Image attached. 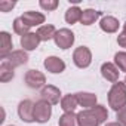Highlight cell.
<instances>
[{
  "label": "cell",
  "instance_id": "cell-14",
  "mask_svg": "<svg viewBox=\"0 0 126 126\" xmlns=\"http://www.w3.org/2000/svg\"><path fill=\"white\" fill-rule=\"evenodd\" d=\"M40 42L42 40L37 36V33H28V34L21 37V46L24 47V50H34Z\"/></svg>",
  "mask_w": 126,
  "mask_h": 126
},
{
  "label": "cell",
  "instance_id": "cell-12",
  "mask_svg": "<svg viewBox=\"0 0 126 126\" xmlns=\"http://www.w3.org/2000/svg\"><path fill=\"white\" fill-rule=\"evenodd\" d=\"M119 73H120L119 68L114 64H111V62H104L101 65V74L108 82H113V83L119 82Z\"/></svg>",
  "mask_w": 126,
  "mask_h": 126
},
{
  "label": "cell",
  "instance_id": "cell-18",
  "mask_svg": "<svg viewBox=\"0 0 126 126\" xmlns=\"http://www.w3.org/2000/svg\"><path fill=\"white\" fill-rule=\"evenodd\" d=\"M55 34H56V30H55V27L53 25H42V27H39V30H37V36L40 37V40L42 42H47V40H50V39H53L55 37Z\"/></svg>",
  "mask_w": 126,
  "mask_h": 126
},
{
  "label": "cell",
  "instance_id": "cell-1",
  "mask_svg": "<svg viewBox=\"0 0 126 126\" xmlns=\"http://www.w3.org/2000/svg\"><path fill=\"white\" fill-rule=\"evenodd\" d=\"M108 117V111L104 105H95L88 110H82L77 114L80 126H99Z\"/></svg>",
  "mask_w": 126,
  "mask_h": 126
},
{
  "label": "cell",
  "instance_id": "cell-4",
  "mask_svg": "<svg viewBox=\"0 0 126 126\" xmlns=\"http://www.w3.org/2000/svg\"><path fill=\"white\" fill-rule=\"evenodd\" d=\"M55 43L58 47L61 49H68L73 46L74 43V33L68 28H61V30H56V34L53 37Z\"/></svg>",
  "mask_w": 126,
  "mask_h": 126
},
{
  "label": "cell",
  "instance_id": "cell-15",
  "mask_svg": "<svg viewBox=\"0 0 126 126\" xmlns=\"http://www.w3.org/2000/svg\"><path fill=\"white\" fill-rule=\"evenodd\" d=\"M76 95H77V101H79L80 107H85L88 110V108H92L96 105V95L89 94V92H79Z\"/></svg>",
  "mask_w": 126,
  "mask_h": 126
},
{
  "label": "cell",
  "instance_id": "cell-5",
  "mask_svg": "<svg viewBox=\"0 0 126 126\" xmlns=\"http://www.w3.org/2000/svg\"><path fill=\"white\" fill-rule=\"evenodd\" d=\"M73 61H74V64L79 67V68H86L89 67L91 64V61H92V53L89 50V47L86 46H80L74 50L73 53Z\"/></svg>",
  "mask_w": 126,
  "mask_h": 126
},
{
  "label": "cell",
  "instance_id": "cell-10",
  "mask_svg": "<svg viewBox=\"0 0 126 126\" xmlns=\"http://www.w3.org/2000/svg\"><path fill=\"white\" fill-rule=\"evenodd\" d=\"M5 62H8V64L11 65V67H19V65H24V64H27V61H28V55H27V52L22 49V50H14L12 53H9L8 55V58L6 59H3Z\"/></svg>",
  "mask_w": 126,
  "mask_h": 126
},
{
  "label": "cell",
  "instance_id": "cell-6",
  "mask_svg": "<svg viewBox=\"0 0 126 126\" xmlns=\"http://www.w3.org/2000/svg\"><path fill=\"white\" fill-rule=\"evenodd\" d=\"M25 83L31 88V89H39V88H45L46 83V77L42 71L39 70H28L25 74Z\"/></svg>",
  "mask_w": 126,
  "mask_h": 126
},
{
  "label": "cell",
  "instance_id": "cell-2",
  "mask_svg": "<svg viewBox=\"0 0 126 126\" xmlns=\"http://www.w3.org/2000/svg\"><path fill=\"white\" fill-rule=\"evenodd\" d=\"M108 104L113 110L119 111L126 107V83L116 82L108 92Z\"/></svg>",
  "mask_w": 126,
  "mask_h": 126
},
{
  "label": "cell",
  "instance_id": "cell-31",
  "mask_svg": "<svg viewBox=\"0 0 126 126\" xmlns=\"http://www.w3.org/2000/svg\"><path fill=\"white\" fill-rule=\"evenodd\" d=\"M11 126H12V125H11Z\"/></svg>",
  "mask_w": 126,
  "mask_h": 126
},
{
  "label": "cell",
  "instance_id": "cell-13",
  "mask_svg": "<svg viewBox=\"0 0 126 126\" xmlns=\"http://www.w3.org/2000/svg\"><path fill=\"white\" fill-rule=\"evenodd\" d=\"M21 19L28 25V27H34V25H40L45 22V15L40 12H34V11H27L22 14ZM42 27V25H40Z\"/></svg>",
  "mask_w": 126,
  "mask_h": 126
},
{
  "label": "cell",
  "instance_id": "cell-9",
  "mask_svg": "<svg viewBox=\"0 0 126 126\" xmlns=\"http://www.w3.org/2000/svg\"><path fill=\"white\" fill-rule=\"evenodd\" d=\"M43 64H45V68L49 73H53V74L62 73L65 70V62L62 61L61 58H58V56H47Z\"/></svg>",
  "mask_w": 126,
  "mask_h": 126
},
{
  "label": "cell",
  "instance_id": "cell-25",
  "mask_svg": "<svg viewBox=\"0 0 126 126\" xmlns=\"http://www.w3.org/2000/svg\"><path fill=\"white\" fill-rule=\"evenodd\" d=\"M40 6L45 11H55L58 8V2L56 0H40Z\"/></svg>",
  "mask_w": 126,
  "mask_h": 126
},
{
  "label": "cell",
  "instance_id": "cell-28",
  "mask_svg": "<svg viewBox=\"0 0 126 126\" xmlns=\"http://www.w3.org/2000/svg\"><path fill=\"white\" fill-rule=\"evenodd\" d=\"M117 43L122 46V47H126V22H125V25H123V31L119 34V37H117Z\"/></svg>",
  "mask_w": 126,
  "mask_h": 126
},
{
  "label": "cell",
  "instance_id": "cell-7",
  "mask_svg": "<svg viewBox=\"0 0 126 126\" xmlns=\"http://www.w3.org/2000/svg\"><path fill=\"white\" fill-rule=\"evenodd\" d=\"M18 114H19L22 122H27V123L36 122L34 120V102L30 99L21 101L18 105Z\"/></svg>",
  "mask_w": 126,
  "mask_h": 126
},
{
  "label": "cell",
  "instance_id": "cell-27",
  "mask_svg": "<svg viewBox=\"0 0 126 126\" xmlns=\"http://www.w3.org/2000/svg\"><path fill=\"white\" fill-rule=\"evenodd\" d=\"M117 120L122 126H126V107H123L122 110L117 111Z\"/></svg>",
  "mask_w": 126,
  "mask_h": 126
},
{
  "label": "cell",
  "instance_id": "cell-21",
  "mask_svg": "<svg viewBox=\"0 0 126 126\" xmlns=\"http://www.w3.org/2000/svg\"><path fill=\"white\" fill-rule=\"evenodd\" d=\"M82 12H83V11H82L80 8H77V6H73V8L67 9V12H65V21H67L68 24H76L77 21H80Z\"/></svg>",
  "mask_w": 126,
  "mask_h": 126
},
{
  "label": "cell",
  "instance_id": "cell-24",
  "mask_svg": "<svg viewBox=\"0 0 126 126\" xmlns=\"http://www.w3.org/2000/svg\"><path fill=\"white\" fill-rule=\"evenodd\" d=\"M114 61L120 71H126V52H117L114 55Z\"/></svg>",
  "mask_w": 126,
  "mask_h": 126
},
{
  "label": "cell",
  "instance_id": "cell-8",
  "mask_svg": "<svg viewBox=\"0 0 126 126\" xmlns=\"http://www.w3.org/2000/svg\"><path fill=\"white\" fill-rule=\"evenodd\" d=\"M40 95H42V99L47 101L50 105L58 104V102H59V99H61V91H59L56 86H52V85L45 86V88L42 89Z\"/></svg>",
  "mask_w": 126,
  "mask_h": 126
},
{
  "label": "cell",
  "instance_id": "cell-11",
  "mask_svg": "<svg viewBox=\"0 0 126 126\" xmlns=\"http://www.w3.org/2000/svg\"><path fill=\"white\" fill-rule=\"evenodd\" d=\"M14 45H12V37L9 33L6 31H2L0 33V56H2V59H6L9 53H12Z\"/></svg>",
  "mask_w": 126,
  "mask_h": 126
},
{
  "label": "cell",
  "instance_id": "cell-16",
  "mask_svg": "<svg viewBox=\"0 0 126 126\" xmlns=\"http://www.w3.org/2000/svg\"><path fill=\"white\" fill-rule=\"evenodd\" d=\"M79 105V101H77V95H65L64 98L61 99V108L64 110L65 113H74L76 107Z\"/></svg>",
  "mask_w": 126,
  "mask_h": 126
},
{
  "label": "cell",
  "instance_id": "cell-29",
  "mask_svg": "<svg viewBox=\"0 0 126 126\" xmlns=\"http://www.w3.org/2000/svg\"><path fill=\"white\" fill-rule=\"evenodd\" d=\"M105 126H122V125H120L119 122H111V123H107Z\"/></svg>",
  "mask_w": 126,
  "mask_h": 126
},
{
  "label": "cell",
  "instance_id": "cell-23",
  "mask_svg": "<svg viewBox=\"0 0 126 126\" xmlns=\"http://www.w3.org/2000/svg\"><path fill=\"white\" fill-rule=\"evenodd\" d=\"M28 30H30V27H28V25L21 19V16H19V18H16V19L14 21V31H15L16 34H19L21 37H22V36H25V34H28V33H30Z\"/></svg>",
  "mask_w": 126,
  "mask_h": 126
},
{
  "label": "cell",
  "instance_id": "cell-30",
  "mask_svg": "<svg viewBox=\"0 0 126 126\" xmlns=\"http://www.w3.org/2000/svg\"><path fill=\"white\" fill-rule=\"evenodd\" d=\"M125 83H126V77H125Z\"/></svg>",
  "mask_w": 126,
  "mask_h": 126
},
{
  "label": "cell",
  "instance_id": "cell-19",
  "mask_svg": "<svg viewBox=\"0 0 126 126\" xmlns=\"http://www.w3.org/2000/svg\"><path fill=\"white\" fill-rule=\"evenodd\" d=\"M99 16H101V12L94 11V9H86V11H83V12H82L80 22H82L83 25H91V24H94Z\"/></svg>",
  "mask_w": 126,
  "mask_h": 126
},
{
  "label": "cell",
  "instance_id": "cell-20",
  "mask_svg": "<svg viewBox=\"0 0 126 126\" xmlns=\"http://www.w3.org/2000/svg\"><path fill=\"white\" fill-rule=\"evenodd\" d=\"M58 125L59 126H80L77 114H74V113H64L59 117Z\"/></svg>",
  "mask_w": 126,
  "mask_h": 126
},
{
  "label": "cell",
  "instance_id": "cell-17",
  "mask_svg": "<svg viewBox=\"0 0 126 126\" xmlns=\"http://www.w3.org/2000/svg\"><path fill=\"white\" fill-rule=\"evenodd\" d=\"M99 27L105 33H116L119 30V21L114 16H104L99 22Z\"/></svg>",
  "mask_w": 126,
  "mask_h": 126
},
{
  "label": "cell",
  "instance_id": "cell-3",
  "mask_svg": "<svg viewBox=\"0 0 126 126\" xmlns=\"http://www.w3.org/2000/svg\"><path fill=\"white\" fill-rule=\"evenodd\" d=\"M52 114V107L47 101L40 99L37 102H34V120L39 123H45L50 119Z\"/></svg>",
  "mask_w": 126,
  "mask_h": 126
},
{
  "label": "cell",
  "instance_id": "cell-26",
  "mask_svg": "<svg viewBox=\"0 0 126 126\" xmlns=\"http://www.w3.org/2000/svg\"><path fill=\"white\" fill-rule=\"evenodd\" d=\"M14 8H15V3L14 2H6V0L0 2V11H2V12H9Z\"/></svg>",
  "mask_w": 126,
  "mask_h": 126
},
{
  "label": "cell",
  "instance_id": "cell-22",
  "mask_svg": "<svg viewBox=\"0 0 126 126\" xmlns=\"http://www.w3.org/2000/svg\"><path fill=\"white\" fill-rule=\"evenodd\" d=\"M14 79V67H11L8 62H2L0 65V80L2 82H9Z\"/></svg>",
  "mask_w": 126,
  "mask_h": 126
}]
</instances>
